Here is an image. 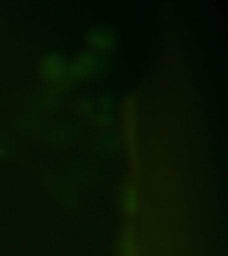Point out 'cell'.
I'll use <instances>...</instances> for the list:
<instances>
[{"label":"cell","mask_w":228,"mask_h":256,"mask_svg":"<svg viewBox=\"0 0 228 256\" xmlns=\"http://www.w3.org/2000/svg\"><path fill=\"white\" fill-rule=\"evenodd\" d=\"M136 99L130 98L122 110V131H123V140L126 146V152L128 155V162L131 167L130 178L138 180V128H136Z\"/></svg>","instance_id":"obj_1"},{"label":"cell","mask_w":228,"mask_h":256,"mask_svg":"<svg viewBox=\"0 0 228 256\" xmlns=\"http://www.w3.org/2000/svg\"><path fill=\"white\" fill-rule=\"evenodd\" d=\"M40 78L50 86H62L68 79L67 60L58 52L44 54L38 64Z\"/></svg>","instance_id":"obj_2"},{"label":"cell","mask_w":228,"mask_h":256,"mask_svg":"<svg viewBox=\"0 0 228 256\" xmlns=\"http://www.w3.org/2000/svg\"><path fill=\"white\" fill-rule=\"evenodd\" d=\"M115 32L107 26H94L86 34V43L92 54H103L111 50L115 44Z\"/></svg>","instance_id":"obj_3"},{"label":"cell","mask_w":228,"mask_h":256,"mask_svg":"<svg viewBox=\"0 0 228 256\" xmlns=\"http://www.w3.org/2000/svg\"><path fill=\"white\" fill-rule=\"evenodd\" d=\"M95 70L96 58L90 51L79 52L67 62V75L70 79H87L95 72Z\"/></svg>","instance_id":"obj_4"},{"label":"cell","mask_w":228,"mask_h":256,"mask_svg":"<svg viewBox=\"0 0 228 256\" xmlns=\"http://www.w3.org/2000/svg\"><path fill=\"white\" fill-rule=\"evenodd\" d=\"M120 203L123 212L128 218L135 216L139 211V190H138V180L128 178V180L124 183L123 190H122V196H120Z\"/></svg>","instance_id":"obj_5"},{"label":"cell","mask_w":228,"mask_h":256,"mask_svg":"<svg viewBox=\"0 0 228 256\" xmlns=\"http://www.w3.org/2000/svg\"><path fill=\"white\" fill-rule=\"evenodd\" d=\"M42 132L48 142H54V143H67L72 139V128L68 124L55 123L46 126V128H42Z\"/></svg>","instance_id":"obj_6"},{"label":"cell","mask_w":228,"mask_h":256,"mask_svg":"<svg viewBox=\"0 0 228 256\" xmlns=\"http://www.w3.org/2000/svg\"><path fill=\"white\" fill-rule=\"evenodd\" d=\"M51 191L56 196V199H59L63 203L72 204L75 202V191L66 180L60 178L51 180Z\"/></svg>","instance_id":"obj_7"},{"label":"cell","mask_w":228,"mask_h":256,"mask_svg":"<svg viewBox=\"0 0 228 256\" xmlns=\"http://www.w3.org/2000/svg\"><path fill=\"white\" fill-rule=\"evenodd\" d=\"M120 256H138V242L135 230L124 228L120 236Z\"/></svg>","instance_id":"obj_8"},{"label":"cell","mask_w":228,"mask_h":256,"mask_svg":"<svg viewBox=\"0 0 228 256\" xmlns=\"http://www.w3.org/2000/svg\"><path fill=\"white\" fill-rule=\"evenodd\" d=\"M75 108L82 118H84V119H91L94 110H95V104L87 99H80L76 102Z\"/></svg>","instance_id":"obj_9"},{"label":"cell","mask_w":228,"mask_h":256,"mask_svg":"<svg viewBox=\"0 0 228 256\" xmlns=\"http://www.w3.org/2000/svg\"><path fill=\"white\" fill-rule=\"evenodd\" d=\"M16 144L15 142L10 138V136L0 134V158L8 156L10 154L15 151Z\"/></svg>","instance_id":"obj_10"}]
</instances>
